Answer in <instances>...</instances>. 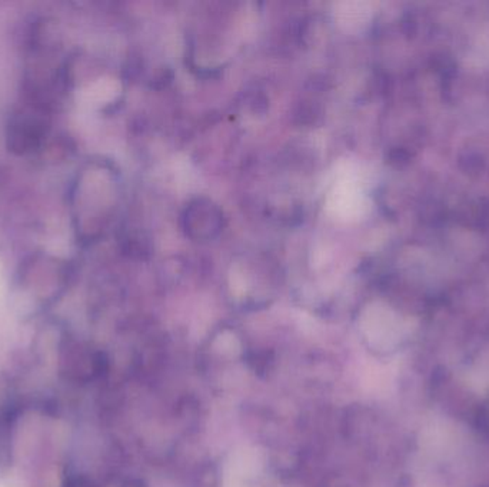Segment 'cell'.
<instances>
[]
</instances>
